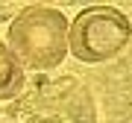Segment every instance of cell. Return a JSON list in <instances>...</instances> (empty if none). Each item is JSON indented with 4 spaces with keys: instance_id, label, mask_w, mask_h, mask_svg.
<instances>
[{
    "instance_id": "cell-1",
    "label": "cell",
    "mask_w": 132,
    "mask_h": 123,
    "mask_svg": "<svg viewBox=\"0 0 132 123\" xmlns=\"http://www.w3.org/2000/svg\"><path fill=\"white\" fill-rule=\"evenodd\" d=\"M9 123H97L94 94L76 76L35 79L12 103Z\"/></svg>"
},
{
    "instance_id": "cell-2",
    "label": "cell",
    "mask_w": 132,
    "mask_h": 123,
    "mask_svg": "<svg viewBox=\"0 0 132 123\" xmlns=\"http://www.w3.org/2000/svg\"><path fill=\"white\" fill-rule=\"evenodd\" d=\"M68 24L53 6H24L9 24L6 47L24 71H53L68 56Z\"/></svg>"
},
{
    "instance_id": "cell-3",
    "label": "cell",
    "mask_w": 132,
    "mask_h": 123,
    "mask_svg": "<svg viewBox=\"0 0 132 123\" xmlns=\"http://www.w3.org/2000/svg\"><path fill=\"white\" fill-rule=\"evenodd\" d=\"M129 47V18L114 6H88L68 24V50L85 65L118 59Z\"/></svg>"
},
{
    "instance_id": "cell-4",
    "label": "cell",
    "mask_w": 132,
    "mask_h": 123,
    "mask_svg": "<svg viewBox=\"0 0 132 123\" xmlns=\"http://www.w3.org/2000/svg\"><path fill=\"white\" fill-rule=\"evenodd\" d=\"M27 71L18 65V59L9 53L3 41H0V100H18L27 91Z\"/></svg>"
}]
</instances>
